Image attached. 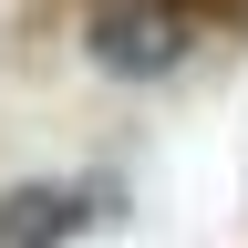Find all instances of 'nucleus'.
I'll list each match as a JSON object with an SVG mask.
<instances>
[{"instance_id": "nucleus-1", "label": "nucleus", "mask_w": 248, "mask_h": 248, "mask_svg": "<svg viewBox=\"0 0 248 248\" xmlns=\"http://www.w3.org/2000/svg\"><path fill=\"white\" fill-rule=\"evenodd\" d=\"M207 42V11L197 0H93L83 11V52L104 62L114 83H166L186 73Z\"/></svg>"}, {"instance_id": "nucleus-2", "label": "nucleus", "mask_w": 248, "mask_h": 248, "mask_svg": "<svg viewBox=\"0 0 248 248\" xmlns=\"http://www.w3.org/2000/svg\"><path fill=\"white\" fill-rule=\"evenodd\" d=\"M83 217H93L83 186H52V176L42 186H11V197H0V248H62Z\"/></svg>"}]
</instances>
